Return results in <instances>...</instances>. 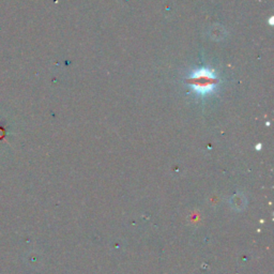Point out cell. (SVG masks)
<instances>
[{"mask_svg":"<svg viewBox=\"0 0 274 274\" xmlns=\"http://www.w3.org/2000/svg\"><path fill=\"white\" fill-rule=\"evenodd\" d=\"M218 78L212 71L208 69H200L195 71L190 78V85L196 92L207 94L211 92L216 86Z\"/></svg>","mask_w":274,"mask_h":274,"instance_id":"1","label":"cell"}]
</instances>
